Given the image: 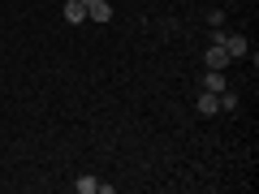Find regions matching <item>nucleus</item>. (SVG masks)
<instances>
[{"mask_svg": "<svg viewBox=\"0 0 259 194\" xmlns=\"http://www.w3.org/2000/svg\"><path fill=\"white\" fill-rule=\"evenodd\" d=\"M221 47H225V52H229V61H242L250 43H246V35H225V43H221Z\"/></svg>", "mask_w": 259, "mask_h": 194, "instance_id": "f257e3e1", "label": "nucleus"}, {"mask_svg": "<svg viewBox=\"0 0 259 194\" xmlns=\"http://www.w3.org/2000/svg\"><path fill=\"white\" fill-rule=\"evenodd\" d=\"M194 108H199V117H216V112H221V100H216L212 91H199V100H194Z\"/></svg>", "mask_w": 259, "mask_h": 194, "instance_id": "f03ea898", "label": "nucleus"}, {"mask_svg": "<svg viewBox=\"0 0 259 194\" xmlns=\"http://www.w3.org/2000/svg\"><path fill=\"white\" fill-rule=\"evenodd\" d=\"M203 65H207V69H225V65H229V52H225L221 43H212V47L203 52Z\"/></svg>", "mask_w": 259, "mask_h": 194, "instance_id": "7ed1b4c3", "label": "nucleus"}, {"mask_svg": "<svg viewBox=\"0 0 259 194\" xmlns=\"http://www.w3.org/2000/svg\"><path fill=\"white\" fill-rule=\"evenodd\" d=\"M61 9H65V22H74V26L87 22V5H82V0H65Z\"/></svg>", "mask_w": 259, "mask_h": 194, "instance_id": "20e7f679", "label": "nucleus"}, {"mask_svg": "<svg viewBox=\"0 0 259 194\" xmlns=\"http://www.w3.org/2000/svg\"><path fill=\"white\" fill-rule=\"evenodd\" d=\"M87 18H95V22H112V5H108V0H91V5H87Z\"/></svg>", "mask_w": 259, "mask_h": 194, "instance_id": "39448f33", "label": "nucleus"}, {"mask_svg": "<svg viewBox=\"0 0 259 194\" xmlns=\"http://www.w3.org/2000/svg\"><path fill=\"white\" fill-rule=\"evenodd\" d=\"M225 86H229V82H225V69H207V78H203V91H212V95H221Z\"/></svg>", "mask_w": 259, "mask_h": 194, "instance_id": "423d86ee", "label": "nucleus"}, {"mask_svg": "<svg viewBox=\"0 0 259 194\" xmlns=\"http://www.w3.org/2000/svg\"><path fill=\"white\" fill-rule=\"evenodd\" d=\"M74 190H78V194H95V190H100V177L82 173V177H78V181H74Z\"/></svg>", "mask_w": 259, "mask_h": 194, "instance_id": "0eeeda50", "label": "nucleus"}, {"mask_svg": "<svg viewBox=\"0 0 259 194\" xmlns=\"http://www.w3.org/2000/svg\"><path fill=\"white\" fill-rule=\"evenodd\" d=\"M216 100H221V112H233V108H238V95H233L229 86H225V91L216 95Z\"/></svg>", "mask_w": 259, "mask_h": 194, "instance_id": "6e6552de", "label": "nucleus"}, {"mask_svg": "<svg viewBox=\"0 0 259 194\" xmlns=\"http://www.w3.org/2000/svg\"><path fill=\"white\" fill-rule=\"evenodd\" d=\"M221 22H225V9H207V26L216 30V26H221Z\"/></svg>", "mask_w": 259, "mask_h": 194, "instance_id": "1a4fd4ad", "label": "nucleus"}]
</instances>
